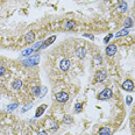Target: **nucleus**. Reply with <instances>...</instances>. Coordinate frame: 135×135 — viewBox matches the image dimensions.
<instances>
[{"label": "nucleus", "mask_w": 135, "mask_h": 135, "mask_svg": "<svg viewBox=\"0 0 135 135\" xmlns=\"http://www.w3.org/2000/svg\"><path fill=\"white\" fill-rule=\"evenodd\" d=\"M47 108V106L46 105H43V106H41V107H38L37 109H36V113H35V118H38V117H41L42 114H43V112H44V109Z\"/></svg>", "instance_id": "nucleus-12"}, {"label": "nucleus", "mask_w": 135, "mask_h": 135, "mask_svg": "<svg viewBox=\"0 0 135 135\" xmlns=\"http://www.w3.org/2000/svg\"><path fill=\"white\" fill-rule=\"evenodd\" d=\"M46 92H47V88L46 86H42V90H41V92H40V97L42 98L44 94H46Z\"/></svg>", "instance_id": "nucleus-23"}, {"label": "nucleus", "mask_w": 135, "mask_h": 135, "mask_svg": "<svg viewBox=\"0 0 135 135\" xmlns=\"http://www.w3.org/2000/svg\"><path fill=\"white\" fill-rule=\"evenodd\" d=\"M105 79H106V72L103 71V70L97 71V74H95V81L101 83V81H104Z\"/></svg>", "instance_id": "nucleus-5"}, {"label": "nucleus", "mask_w": 135, "mask_h": 135, "mask_svg": "<svg viewBox=\"0 0 135 135\" xmlns=\"http://www.w3.org/2000/svg\"><path fill=\"white\" fill-rule=\"evenodd\" d=\"M18 104H11V105H8L7 106V111L8 112H12V111H14L15 108H18Z\"/></svg>", "instance_id": "nucleus-19"}, {"label": "nucleus", "mask_w": 135, "mask_h": 135, "mask_svg": "<svg viewBox=\"0 0 135 135\" xmlns=\"http://www.w3.org/2000/svg\"><path fill=\"white\" fill-rule=\"evenodd\" d=\"M34 51H35V50H34V48H30V49L23 50V51L21 52V55H22V56H28V55H32Z\"/></svg>", "instance_id": "nucleus-18"}, {"label": "nucleus", "mask_w": 135, "mask_h": 135, "mask_svg": "<svg viewBox=\"0 0 135 135\" xmlns=\"http://www.w3.org/2000/svg\"><path fill=\"white\" fill-rule=\"evenodd\" d=\"M55 99L57 101H60V103H65L69 99V94L66 92H60V93H57L55 95Z\"/></svg>", "instance_id": "nucleus-3"}, {"label": "nucleus", "mask_w": 135, "mask_h": 135, "mask_svg": "<svg viewBox=\"0 0 135 135\" xmlns=\"http://www.w3.org/2000/svg\"><path fill=\"white\" fill-rule=\"evenodd\" d=\"M40 86H37V88H35V89H34L33 90V92H34V94H35V95H40Z\"/></svg>", "instance_id": "nucleus-25"}, {"label": "nucleus", "mask_w": 135, "mask_h": 135, "mask_svg": "<svg viewBox=\"0 0 135 135\" xmlns=\"http://www.w3.org/2000/svg\"><path fill=\"white\" fill-rule=\"evenodd\" d=\"M112 36H113V35H112V34H108V35H107V36H106V37H105V38H104V43H108L109 38H111V37H112Z\"/></svg>", "instance_id": "nucleus-27"}, {"label": "nucleus", "mask_w": 135, "mask_h": 135, "mask_svg": "<svg viewBox=\"0 0 135 135\" xmlns=\"http://www.w3.org/2000/svg\"><path fill=\"white\" fill-rule=\"evenodd\" d=\"M99 135H112V132L108 127H101L99 129Z\"/></svg>", "instance_id": "nucleus-10"}, {"label": "nucleus", "mask_w": 135, "mask_h": 135, "mask_svg": "<svg viewBox=\"0 0 135 135\" xmlns=\"http://www.w3.org/2000/svg\"><path fill=\"white\" fill-rule=\"evenodd\" d=\"M103 60H101V56H97V57H94V63L95 64H100Z\"/></svg>", "instance_id": "nucleus-22"}, {"label": "nucleus", "mask_w": 135, "mask_h": 135, "mask_svg": "<svg viewBox=\"0 0 135 135\" xmlns=\"http://www.w3.org/2000/svg\"><path fill=\"white\" fill-rule=\"evenodd\" d=\"M25 40H26L27 43H32V42H34V40H35V34H34V32H28L26 34V36H25Z\"/></svg>", "instance_id": "nucleus-9"}, {"label": "nucleus", "mask_w": 135, "mask_h": 135, "mask_svg": "<svg viewBox=\"0 0 135 135\" xmlns=\"http://www.w3.org/2000/svg\"><path fill=\"white\" fill-rule=\"evenodd\" d=\"M37 135H48L47 133H46V132H44V131H42V132H40V133H38Z\"/></svg>", "instance_id": "nucleus-29"}, {"label": "nucleus", "mask_w": 135, "mask_h": 135, "mask_svg": "<svg viewBox=\"0 0 135 135\" xmlns=\"http://www.w3.org/2000/svg\"><path fill=\"white\" fill-rule=\"evenodd\" d=\"M132 101H133V98H132V95H127V98H126V104H127V105H131Z\"/></svg>", "instance_id": "nucleus-24"}, {"label": "nucleus", "mask_w": 135, "mask_h": 135, "mask_svg": "<svg viewBox=\"0 0 135 135\" xmlns=\"http://www.w3.org/2000/svg\"><path fill=\"white\" fill-rule=\"evenodd\" d=\"M76 27V22L74 20H69L65 23V28L68 30H71V29H74V28Z\"/></svg>", "instance_id": "nucleus-13"}, {"label": "nucleus", "mask_w": 135, "mask_h": 135, "mask_svg": "<svg viewBox=\"0 0 135 135\" xmlns=\"http://www.w3.org/2000/svg\"><path fill=\"white\" fill-rule=\"evenodd\" d=\"M22 85H23V84H22V81L20 79H15L13 81V84H12V86H13L14 90H20L22 88Z\"/></svg>", "instance_id": "nucleus-11"}, {"label": "nucleus", "mask_w": 135, "mask_h": 135, "mask_svg": "<svg viewBox=\"0 0 135 135\" xmlns=\"http://www.w3.org/2000/svg\"><path fill=\"white\" fill-rule=\"evenodd\" d=\"M106 54H107V56H114L117 54V46L115 44L107 46V48H106Z\"/></svg>", "instance_id": "nucleus-7"}, {"label": "nucleus", "mask_w": 135, "mask_h": 135, "mask_svg": "<svg viewBox=\"0 0 135 135\" xmlns=\"http://www.w3.org/2000/svg\"><path fill=\"white\" fill-rule=\"evenodd\" d=\"M5 72H6V69H5L4 66L0 65V77H2V76L5 75Z\"/></svg>", "instance_id": "nucleus-26"}, {"label": "nucleus", "mask_w": 135, "mask_h": 135, "mask_svg": "<svg viewBox=\"0 0 135 135\" xmlns=\"http://www.w3.org/2000/svg\"><path fill=\"white\" fill-rule=\"evenodd\" d=\"M113 95V93H112V90L109 89H105L104 91H101L99 94H98V99L99 100H107L109 99V98Z\"/></svg>", "instance_id": "nucleus-2"}, {"label": "nucleus", "mask_w": 135, "mask_h": 135, "mask_svg": "<svg viewBox=\"0 0 135 135\" xmlns=\"http://www.w3.org/2000/svg\"><path fill=\"white\" fill-rule=\"evenodd\" d=\"M38 62H40V56H33V57H29L27 60H25L22 63L27 66H34V65H37Z\"/></svg>", "instance_id": "nucleus-1"}, {"label": "nucleus", "mask_w": 135, "mask_h": 135, "mask_svg": "<svg viewBox=\"0 0 135 135\" xmlns=\"http://www.w3.org/2000/svg\"><path fill=\"white\" fill-rule=\"evenodd\" d=\"M122 89L125 90V91H128V92L133 91V90H134V83H133V81H132L131 79L125 80V81L122 83Z\"/></svg>", "instance_id": "nucleus-4"}, {"label": "nucleus", "mask_w": 135, "mask_h": 135, "mask_svg": "<svg viewBox=\"0 0 135 135\" xmlns=\"http://www.w3.org/2000/svg\"><path fill=\"white\" fill-rule=\"evenodd\" d=\"M123 26H125V28H131L133 27V20H132L131 18H127L125 20V22H123Z\"/></svg>", "instance_id": "nucleus-16"}, {"label": "nucleus", "mask_w": 135, "mask_h": 135, "mask_svg": "<svg viewBox=\"0 0 135 135\" xmlns=\"http://www.w3.org/2000/svg\"><path fill=\"white\" fill-rule=\"evenodd\" d=\"M81 109H83V107H81V104H77V105L75 106V111L78 112V113H79V112H81Z\"/></svg>", "instance_id": "nucleus-20"}, {"label": "nucleus", "mask_w": 135, "mask_h": 135, "mask_svg": "<svg viewBox=\"0 0 135 135\" xmlns=\"http://www.w3.org/2000/svg\"><path fill=\"white\" fill-rule=\"evenodd\" d=\"M32 107H33V104H27V105L22 108V112H26V111H28V109H30Z\"/></svg>", "instance_id": "nucleus-21"}, {"label": "nucleus", "mask_w": 135, "mask_h": 135, "mask_svg": "<svg viewBox=\"0 0 135 135\" xmlns=\"http://www.w3.org/2000/svg\"><path fill=\"white\" fill-rule=\"evenodd\" d=\"M60 68L62 71H68L70 68V61L66 60V58H63V60L60 62Z\"/></svg>", "instance_id": "nucleus-6"}, {"label": "nucleus", "mask_w": 135, "mask_h": 135, "mask_svg": "<svg viewBox=\"0 0 135 135\" xmlns=\"http://www.w3.org/2000/svg\"><path fill=\"white\" fill-rule=\"evenodd\" d=\"M55 40H56V36H51V37H49V38H48V40H47L46 42H44L43 44H42V47H41V48H46V47H48V46H49V44H51V43H52V42H54Z\"/></svg>", "instance_id": "nucleus-15"}, {"label": "nucleus", "mask_w": 135, "mask_h": 135, "mask_svg": "<svg viewBox=\"0 0 135 135\" xmlns=\"http://www.w3.org/2000/svg\"><path fill=\"white\" fill-rule=\"evenodd\" d=\"M76 54H77V57L78 58L83 60V58L85 57V55H86V49H85V48H83V47L77 48V50H76Z\"/></svg>", "instance_id": "nucleus-8"}, {"label": "nucleus", "mask_w": 135, "mask_h": 135, "mask_svg": "<svg viewBox=\"0 0 135 135\" xmlns=\"http://www.w3.org/2000/svg\"><path fill=\"white\" fill-rule=\"evenodd\" d=\"M126 9H127V2L121 1V2H120L119 8H118V11H119V12H125Z\"/></svg>", "instance_id": "nucleus-17"}, {"label": "nucleus", "mask_w": 135, "mask_h": 135, "mask_svg": "<svg viewBox=\"0 0 135 135\" xmlns=\"http://www.w3.org/2000/svg\"><path fill=\"white\" fill-rule=\"evenodd\" d=\"M128 33H129L128 28H125V29L120 30V32H118L117 34H115V37H120V36H126V35H128Z\"/></svg>", "instance_id": "nucleus-14"}, {"label": "nucleus", "mask_w": 135, "mask_h": 135, "mask_svg": "<svg viewBox=\"0 0 135 135\" xmlns=\"http://www.w3.org/2000/svg\"><path fill=\"white\" fill-rule=\"evenodd\" d=\"M83 36H84V37H88V38H91V40H93V38H94V37H93V35H91V34H84V35H83Z\"/></svg>", "instance_id": "nucleus-28"}]
</instances>
